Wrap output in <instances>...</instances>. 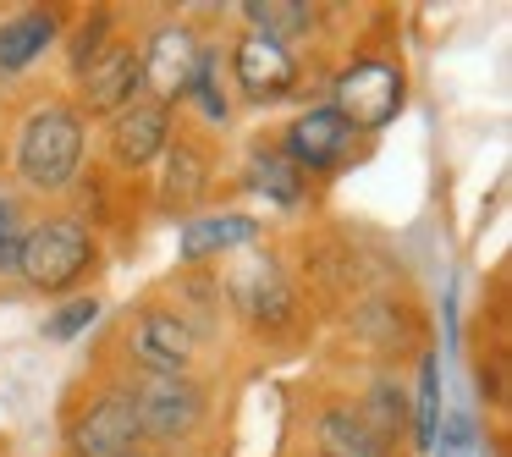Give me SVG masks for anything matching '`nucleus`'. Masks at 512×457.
<instances>
[{"label":"nucleus","mask_w":512,"mask_h":457,"mask_svg":"<svg viewBox=\"0 0 512 457\" xmlns=\"http://www.w3.org/2000/svg\"><path fill=\"white\" fill-rule=\"evenodd\" d=\"M83 160V122L67 105H45V111L28 116L23 138H17V171H23L34 188H67L72 171Z\"/></svg>","instance_id":"obj_1"},{"label":"nucleus","mask_w":512,"mask_h":457,"mask_svg":"<svg viewBox=\"0 0 512 457\" xmlns=\"http://www.w3.org/2000/svg\"><path fill=\"white\" fill-rule=\"evenodd\" d=\"M89 265H94V237L78 221H67V215L39 221L34 232H23V248H17V270L39 292H67Z\"/></svg>","instance_id":"obj_2"},{"label":"nucleus","mask_w":512,"mask_h":457,"mask_svg":"<svg viewBox=\"0 0 512 457\" xmlns=\"http://www.w3.org/2000/svg\"><path fill=\"white\" fill-rule=\"evenodd\" d=\"M127 397H133L138 430L155 435V441H182L204 419V391L188 375H138Z\"/></svg>","instance_id":"obj_3"},{"label":"nucleus","mask_w":512,"mask_h":457,"mask_svg":"<svg viewBox=\"0 0 512 457\" xmlns=\"http://www.w3.org/2000/svg\"><path fill=\"white\" fill-rule=\"evenodd\" d=\"M336 116H342L347 127H386L391 116L402 111V78L397 67H386V61H358V67H347L342 78H336Z\"/></svg>","instance_id":"obj_4"},{"label":"nucleus","mask_w":512,"mask_h":457,"mask_svg":"<svg viewBox=\"0 0 512 457\" xmlns=\"http://www.w3.org/2000/svg\"><path fill=\"white\" fill-rule=\"evenodd\" d=\"M199 56L204 50L193 45L188 28H160L149 39V50H138V72H144V89L155 94V105H177L182 94L193 89V72H199Z\"/></svg>","instance_id":"obj_5"},{"label":"nucleus","mask_w":512,"mask_h":457,"mask_svg":"<svg viewBox=\"0 0 512 457\" xmlns=\"http://www.w3.org/2000/svg\"><path fill=\"white\" fill-rule=\"evenodd\" d=\"M138 413L127 391H105L100 402H89L78 424H72V452L78 457H127L138 452Z\"/></svg>","instance_id":"obj_6"},{"label":"nucleus","mask_w":512,"mask_h":457,"mask_svg":"<svg viewBox=\"0 0 512 457\" xmlns=\"http://www.w3.org/2000/svg\"><path fill=\"white\" fill-rule=\"evenodd\" d=\"M133 353L144 364V375H182L199 353V331H193L182 314H166V309H149L138 314L133 325Z\"/></svg>","instance_id":"obj_7"},{"label":"nucleus","mask_w":512,"mask_h":457,"mask_svg":"<svg viewBox=\"0 0 512 457\" xmlns=\"http://www.w3.org/2000/svg\"><path fill=\"white\" fill-rule=\"evenodd\" d=\"M138 89H144V72H138V50L133 45H105L94 50V61L83 67V105L100 116H116L122 105L138 100Z\"/></svg>","instance_id":"obj_8"},{"label":"nucleus","mask_w":512,"mask_h":457,"mask_svg":"<svg viewBox=\"0 0 512 457\" xmlns=\"http://www.w3.org/2000/svg\"><path fill=\"white\" fill-rule=\"evenodd\" d=\"M353 127L342 122V116L331 111V105H320V111H303L298 122L287 127V160L292 166H309V171H325V166H336V160L353 149Z\"/></svg>","instance_id":"obj_9"},{"label":"nucleus","mask_w":512,"mask_h":457,"mask_svg":"<svg viewBox=\"0 0 512 457\" xmlns=\"http://www.w3.org/2000/svg\"><path fill=\"white\" fill-rule=\"evenodd\" d=\"M232 67H237V83H243L254 100H281V94H292V83H298L292 50L276 45V39H259V34H248L243 45L232 50Z\"/></svg>","instance_id":"obj_10"},{"label":"nucleus","mask_w":512,"mask_h":457,"mask_svg":"<svg viewBox=\"0 0 512 457\" xmlns=\"http://www.w3.org/2000/svg\"><path fill=\"white\" fill-rule=\"evenodd\" d=\"M166 138H171V122L155 100H133L111 116V149L122 166H149L166 149Z\"/></svg>","instance_id":"obj_11"},{"label":"nucleus","mask_w":512,"mask_h":457,"mask_svg":"<svg viewBox=\"0 0 512 457\" xmlns=\"http://www.w3.org/2000/svg\"><path fill=\"white\" fill-rule=\"evenodd\" d=\"M56 28V12H23L12 23H0V72H23L28 61H39V50H50Z\"/></svg>","instance_id":"obj_12"},{"label":"nucleus","mask_w":512,"mask_h":457,"mask_svg":"<svg viewBox=\"0 0 512 457\" xmlns=\"http://www.w3.org/2000/svg\"><path fill=\"white\" fill-rule=\"evenodd\" d=\"M254 232H259V226L248 221V215H204V221L182 226L177 248H182V259L193 265V259L226 254V248H237V243H254Z\"/></svg>","instance_id":"obj_13"},{"label":"nucleus","mask_w":512,"mask_h":457,"mask_svg":"<svg viewBox=\"0 0 512 457\" xmlns=\"http://www.w3.org/2000/svg\"><path fill=\"white\" fill-rule=\"evenodd\" d=\"M314 441H320V457H386V446L369 435V424L353 408H325Z\"/></svg>","instance_id":"obj_14"},{"label":"nucleus","mask_w":512,"mask_h":457,"mask_svg":"<svg viewBox=\"0 0 512 457\" xmlns=\"http://www.w3.org/2000/svg\"><path fill=\"white\" fill-rule=\"evenodd\" d=\"M243 12H248V23H254L248 34L276 39V45H287V39H298L314 28V6H303V0H254Z\"/></svg>","instance_id":"obj_15"},{"label":"nucleus","mask_w":512,"mask_h":457,"mask_svg":"<svg viewBox=\"0 0 512 457\" xmlns=\"http://www.w3.org/2000/svg\"><path fill=\"white\" fill-rule=\"evenodd\" d=\"M413 441H419L424 452L441 441V369H435V358H424V364H419V397H413Z\"/></svg>","instance_id":"obj_16"},{"label":"nucleus","mask_w":512,"mask_h":457,"mask_svg":"<svg viewBox=\"0 0 512 457\" xmlns=\"http://www.w3.org/2000/svg\"><path fill=\"white\" fill-rule=\"evenodd\" d=\"M358 419L369 424V435H375L380 446L386 441H397V430L408 424V397H402L391 380H375V391H369V408L358 413Z\"/></svg>","instance_id":"obj_17"},{"label":"nucleus","mask_w":512,"mask_h":457,"mask_svg":"<svg viewBox=\"0 0 512 457\" xmlns=\"http://www.w3.org/2000/svg\"><path fill=\"white\" fill-rule=\"evenodd\" d=\"M204 193V160L193 155V149H171L166 160V193L160 199L166 204H193Z\"/></svg>","instance_id":"obj_18"},{"label":"nucleus","mask_w":512,"mask_h":457,"mask_svg":"<svg viewBox=\"0 0 512 457\" xmlns=\"http://www.w3.org/2000/svg\"><path fill=\"white\" fill-rule=\"evenodd\" d=\"M248 177H254V188L259 193H276L281 204H292L298 199V166H292V160H281V155H259L254 166H248Z\"/></svg>","instance_id":"obj_19"},{"label":"nucleus","mask_w":512,"mask_h":457,"mask_svg":"<svg viewBox=\"0 0 512 457\" xmlns=\"http://www.w3.org/2000/svg\"><path fill=\"white\" fill-rule=\"evenodd\" d=\"M94 320H100V303H94V298H78V303H67L56 320H45V336H50V342H67V336L89 331Z\"/></svg>","instance_id":"obj_20"},{"label":"nucleus","mask_w":512,"mask_h":457,"mask_svg":"<svg viewBox=\"0 0 512 457\" xmlns=\"http://www.w3.org/2000/svg\"><path fill=\"white\" fill-rule=\"evenodd\" d=\"M188 94H199L204 116H215V122H226V100H221V89H215V61H210V50L199 56V72H193V89H188Z\"/></svg>","instance_id":"obj_21"},{"label":"nucleus","mask_w":512,"mask_h":457,"mask_svg":"<svg viewBox=\"0 0 512 457\" xmlns=\"http://www.w3.org/2000/svg\"><path fill=\"white\" fill-rule=\"evenodd\" d=\"M17 248H23L17 210H12V199H0V270H17Z\"/></svg>","instance_id":"obj_22"},{"label":"nucleus","mask_w":512,"mask_h":457,"mask_svg":"<svg viewBox=\"0 0 512 457\" xmlns=\"http://www.w3.org/2000/svg\"><path fill=\"white\" fill-rule=\"evenodd\" d=\"M441 424H446V452L441 457H468V446H474L468 419H463V413H452V419H441Z\"/></svg>","instance_id":"obj_23"},{"label":"nucleus","mask_w":512,"mask_h":457,"mask_svg":"<svg viewBox=\"0 0 512 457\" xmlns=\"http://www.w3.org/2000/svg\"><path fill=\"white\" fill-rule=\"evenodd\" d=\"M127 457H144V452H127Z\"/></svg>","instance_id":"obj_24"}]
</instances>
